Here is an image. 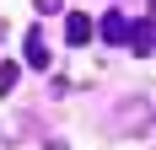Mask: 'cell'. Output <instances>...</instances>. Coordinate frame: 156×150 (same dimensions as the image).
I'll list each match as a JSON object with an SVG mask.
<instances>
[{"label":"cell","mask_w":156,"mask_h":150,"mask_svg":"<svg viewBox=\"0 0 156 150\" xmlns=\"http://www.w3.org/2000/svg\"><path fill=\"white\" fill-rule=\"evenodd\" d=\"M97 32H102V43H113V48H129V32H135V22H129V16L113 5V11H102V16H97Z\"/></svg>","instance_id":"obj_1"},{"label":"cell","mask_w":156,"mask_h":150,"mask_svg":"<svg viewBox=\"0 0 156 150\" xmlns=\"http://www.w3.org/2000/svg\"><path fill=\"white\" fill-rule=\"evenodd\" d=\"M92 38H97V22H92V16H86V11H65V43H70V48H86Z\"/></svg>","instance_id":"obj_2"},{"label":"cell","mask_w":156,"mask_h":150,"mask_svg":"<svg viewBox=\"0 0 156 150\" xmlns=\"http://www.w3.org/2000/svg\"><path fill=\"white\" fill-rule=\"evenodd\" d=\"M22 59H27L32 70H48V64H54V54H48V43H43V27H32L27 38H22Z\"/></svg>","instance_id":"obj_3"},{"label":"cell","mask_w":156,"mask_h":150,"mask_svg":"<svg viewBox=\"0 0 156 150\" xmlns=\"http://www.w3.org/2000/svg\"><path fill=\"white\" fill-rule=\"evenodd\" d=\"M151 48H156V27H151V16H140L135 32H129V54H140V59H145Z\"/></svg>","instance_id":"obj_4"},{"label":"cell","mask_w":156,"mask_h":150,"mask_svg":"<svg viewBox=\"0 0 156 150\" xmlns=\"http://www.w3.org/2000/svg\"><path fill=\"white\" fill-rule=\"evenodd\" d=\"M16 75H22L16 59H0V97H11V91H16Z\"/></svg>","instance_id":"obj_5"},{"label":"cell","mask_w":156,"mask_h":150,"mask_svg":"<svg viewBox=\"0 0 156 150\" xmlns=\"http://www.w3.org/2000/svg\"><path fill=\"white\" fill-rule=\"evenodd\" d=\"M32 5H38V16H59L65 11V0H32Z\"/></svg>","instance_id":"obj_6"}]
</instances>
